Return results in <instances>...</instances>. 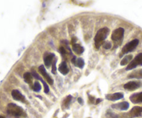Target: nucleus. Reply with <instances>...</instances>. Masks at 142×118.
Returning <instances> with one entry per match:
<instances>
[{
	"label": "nucleus",
	"mask_w": 142,
	"mask_h": 118,
	"mask_svg": "<svg viewBox=\"0 0 142 118\" xmlns=\"http://www.w3.org/2000/svg\"><path fill=\"white\" fill-rule=\"evenodd\" d=\"M109 33V29L107 27H104L98 31L94 38L95 46L97 49H98L100 46L103 44V42L107 37Z\"/></svg>",
	"instance_id": "obj_1"
},
{
	"label": "nucleus",
	"mask_w": 142,
	"mask_h": 118,
	"mask_svg": "<svg viewBox=\"0 0 142 118\" xmlns=\"http://www.w3.org/2000/svg\"><path fill=\"white\" fill-rule=\"evenodd\" d=\"M7 113L8 114L16 117H25L26 113L24 110L19 106L15 103H8L7 106Z\"/></svg>",
	"instance_id": "obj_2"
},
{
	"label": "nucleus",
	"mask_w": 142,
	"mask_h": 118,
	"mask_svg": "<svg viewBox=\"0 0 142 118\" xmlns=\"http://www.w3.org/2000/svg\"><path fill=\"white\" fill-rule=\"evenodd\" d=\"M139 41L138 39H134L133 40L128 42L127 44H126L123 47V49L121 50L120 55H119V57L122 58L125 54H127V53L134 51L135 50V48L139 45Z\"/></svg>",
	"instance_id": "obj_3"
},
{
	"label": "nucleus",
	"mask_w": 142,
	"mask_h": 118,
	"mask_svg": "<svg viewBox=\"0 0 142 118\" xmlns=\"http://www.w3.org/2000/svg\"><path fill=\"white\" fill-rule=\"evenodd\" d=\"M139 65H142V53H139L133 60H132V61L127 66L126 70L133 69Z\"/></svg>",
	"instance_id": "obj_4"
},
{
	"label": "nucleus",
	"mask_w": 142,
	"mask_h": 118,
	"mask_svg": "<svg viewBox=\"0 0 142 118\" xmlns=\"http://www.w3.org/2000/svg\"><path fill=\"white\" fill-rule=\"evenodd\" d=\"M124 31H125L124 29L121 27L116 29V30L113 31V33L111 34V40L114 42L121 40L124 35Z\"/></svg>",
	"instance_id": "obj_5"
},
{
	"label": "nucleus",
	"mask_w": 142,
	"mask_h": 118,
	"mask_svg": "<svg viewBox=\"0 0 142 118\" xmlns=\"http://www.w3.org/2000/svg\"><path fill=\"white\" fill-rule=\"evenodd\" d=\"M142 85L140 81H130L124 85V88L129 91H134L140 88Z\"/></svg>",
	"instance_id": "obj_6"
},
{
	"label": "nucleus",
	"mask_w": 142,
	"mask_h": 118,
	"mask_svg": "<svg viewBox=\"0 0 142 118\" xmlns=\"http://www.w3.org/2000/svg\"><path fill=\"white\" fill-rule=\"evenodd\" d=\"M39 72H41V74H42V76L46 79V81L48 82V84H50V85H53V79L50 77V76L47 73V71L45 68V67L43 66V65H41L40 67H39Z\"/></svg>",
	"instance_id": "obj_7"
},
{
	"label": "nucleus",
	"mask_w": 142,
	"mask_h": 118,
	"mask_svg": "<svg viewBox=\"0 0 142 118\" xmlns=\"http://www.w3.org/2000/svg\"><path fill=\"white\" fill-rule=\"evenodd\" d=\"M11 95L13 98L16 100V101H19L21 102H26L25 100V97L18 90H13L11 92Z\"/></svg>",
	"instance_id": "obj_8"
},
{
	"label": "nucleus",
	"mask_w": 142,
	"mask_h": 118,
	"mask_svg": "<svg viewBox=\"0 0 142 118\" xmlns=\"http://www.w3.org/2000/svg\"><path fill=\"white\" fill-rule=\"evenodd\" d=\"M142 114V106L133 107L129 113V115L131 118H137L141 116Z\"/></svg>",
	"instance_id": "obj_9"
},
{
	"label": "nucleus",
	"mask_w": 142,
	"mask_h": 118,
	"mask_svg": "<svg viewBox=\"0 0 142 118\" xmlns=\"http://www.w3.org/2000/svg\"><path fill=\"white\" fill-rule=\"evenodd\" d=\"M54 53H45L44 55V63L45 65H46V67H49L51 64L53 62V59H54Z\"/></svg>",
	"instance_id": "obj_10"
},
{
	"label": "nucleus",
	"mask_w": 142,
	"mask_h": 118,
	"mask_svg": "<svg viewBox=\"0 0 142 118\" xmlns=\"http://www.w3.org/2000/svg\"><path fill=\"white\" fill-rule=\"evenodd\" d=\"M123 94L121 92H116V93H114V94H109L106 95V99L110 101H117L119 99L123 98Z\"/></svg>",
	"instance_id": "obj_11"
},
{
	"label": "nucleus",
	"mask_w": 142,
	"mask_h": 118,
	"mask_svg": "<svg viewBox=\"0 0 142 118\" xmlns=\"http://www.w3.org/2000/svg\"><path fill=\"white\" fill-rule=\"evenodd\" d=\"M130 100L133 103H142V92L132 95L130 97Z\"/></svg>",
	"instance_id": "obj_12"
},
{
	"label": "nucleus",
	"mask_w": 142,
	"mask_h": 118,
	"mask_svg": "<svg viewBox=\"0 0 142 118\" xmlns=\"http://www.w3.org/2000/svg\"><path fill=\"white\" fill-rule=\"evenodd\" d=\"M129 106H130V104L127 101H123V102H121V103L113 104L111 106V107L113 108L119 109V110H121V111H126V110L128 109Z\"/></svg>",
	"instance_id": "obj_13"
},
{
	"label": "nucleus",
	"mask_w": 142,
	"mask_h": 118,
	"mask_svg": "<svg viewBox=\"0 0 142 118\" xmlns=\"http://www.w3.org/2000/svg\"><path fill=\"white\" fill-rule=\"evenodd\" d=\"M128 79H142V69L134 70L132 72H131L128 75Z\"/></svg>",
	"instance_id": "obj_14"
},
{
	"label": "nucleus",
	"mask_w": 142,
	"mask_h": 118,
	"mask_svg": "<svg viewBox=\"0 0 142 118\" xmlns=\"http://www.w3.org/2000/svg\"><path fill=\"white\" fill-rule=\"evenodd\" d=\"M59 71L60 73H61L63 75H66L69 72V69L67 66V64L65 61L62 62L59 65Z\"/></svg>",
	"instance_id": "obj_15"
},
{
	"label": "nucleus",
	"mask_w": 142,
	"mask_h": 118,
	"mask_svg": "<svg viewBox=\"0 0 142 118\" xmlns=\"http://www.w3.org/2000/svg\"><path fill=\"white\" fill-rule=\"evenodd\" d=\"M72 47H73V51L77 54H79V55L81 54L84 51V47L80 45L79 44H77V43H74L72 46Z\"/></svg>",
	"instance_id": "obj_16"
},
{
	"label": "nucleus",
	"mask_w": 142,
	"mask_h": 118,
	"mask_svg": "<svg viewBox=\"0 0 142 118\" xmlns=\"http://www.w3.org/2000/svg\"><path fill=\"white\" fill-rule=\"evenodd\" d=\"M132 54H130V55H127L126 56L123 58L122 59V61H121V65H125L129 64L130 63L132 60Z\"/></svg>",
	"instance_id": "obj_17"
},
{
	"label": "nucleus",
	"mask_w": 142,
	"mask_h": 118,
	"mask_svg": "<svg viewBox=\"0 0 142 118\" xmlns=\"http://www.w3.org/2000/svg\"><path fill=\"white\" fill-rule=\"evenodd\" d=\"M32 78H33V76L31 75V73H24V81H25L27 84H29V85L32 84Z\"/></svg>",
	"instance_id": "obj_18"
},
{
	"label": "nucleus",
	"mask_w": 142,
	"mask_h": 118,
	"mask_svg": "<svg viewBox=\"0 0 142 118\" xmlns=\"http://www.w3.org/2000/svg\"><path fill=\"white\" fill-rule=\"evenodd\" d=\"M75 65V66L78 67L79 68L82 69L84 67V61L81 58H78L76 59Z\"/></svg>",
	"instance_id": "obj_19"
},
{
	"label": "nucleus",
	"mask_w": 142,
	"mask_h": 118,
	"mask_svg": "<svg viewBox=\"0 0 142 118\" xmlns=\"http://www.w3.org/2000/svg\"><path fill=\"white\" fill-rule=\"evenodd\" d=\"M32 87H33V90L35 92H39L41 91V84H40L39 81H36Z\"/></svg>",
	"instance_id": "obj_20"
},
{
	"label": "nucleus",
	"mask_w": 142,
	"mask_h": 118,
	"mask_svg": "<svg viewBox=\"0 0 142 118\" xmlns=\"http://www.w3.org/2000/svg\"><path fill=\"white\" fill-rule=\"evenodd\" d=\"M71 99H72V96L68 95L64 100V102H63V105L65 106V107H68L69 106L70 103V101H71Z\"/></svg>",
	"instance_id": "obj_21"
},
{
	"label": "nucleus",
	"mask_w": 142,
	"mask_h": 118,
	"mask_svg": "<svg viewBox=\"0 0 142 118\" xmlns=\"http://www.w3.org/2000/svg\"><path fill=\"white\" fill-rule=\"evenodd\" d=\"M41 82H42V84H43V85H44V91L45 93H48L49 91H50V89H49V86H48V85L45 83V81L44 80L41 81Z\"/></svg>",
	"instance_id": "obj_22"
},
{
	"label": "nucleus",
	"mask_w": 142,
	"mask_h": 118,
	"mask_svg": "<svg viewBox=\"0 0 142 118\" xmlns=\"http://www.w3.org/2000/svg\"><path fill=\"white\" fill-rule=\"evenodd\" d=\"M56 63H57V60L53 62V64H52V72L54 74H57V67H56Z\"/></svg>",
	"instance_id": "obj_23"
},
{
	"label": "nucleus",
	"mask_w": 142,
	"mask_h": 118,
	"mask_svg": "<svg viewBox=\"0 0 142 118\" xmlns=\"http://www.w3.org/2000/svg\"><path fill=\"white\" fill-rule=\"evenodd\" d=\"M31 75H32V76H34L36 79H38V80H40L41 81L42 80V79L40 77V76H39V74H37V73L36 72H34V71H32V74H31Z\"/></svg>",
	"instance_id": "obj_24"
},
{
	"label": "nucleus",
	"mask_w": 142,
	"mask_h": 118,
	"mask_svg": "<svg viewBox=\"0 0 142 118\" xmlns=\"http://www.w3.org/2000/svg\"><path fill=\"white\" fill-rule=\"evenodd\" d=\"M103 47L104 49H106V50H109V49H110L111 47V44L109 42H104L103 44Z\"/></svg>",
	"instance_id": "obj_25"
},
{
	"label": "nucleus",
	"mask_w": 142,
	"mask_h": 118,
	"mask_svg": "<svg viewBox=\"0 0 142 118\" xmlns=\"http://www.w3.org/2000/svg\"><path fill=\"white\" fill-rule=\"evenodd\" d=\"M59 51H60V53H61V55L63 56H65V54H66V51H65L64 47H59Z\"/></svg>",
	"instance_id": "obj_26"
},
{
	"label": "nucleus",
	"mask_w": 142,
	"mask_h": 118,
	"mask_svg": "<svg viewBox=\"0 0 142 118\" xmlns=\"http://www.w3.org/2000/svg\"><path fill=\"white\" fill-rule=\"evenodd\" d=\"M107 117L108 118H117V116L115 114H114L113 113H111V112L109 113V114H108V113L107 114Z\"/></svg>",
	"instance_id": "obj_27"
},
{
	"label": "nucleus",
	"mask_w": 142,
	"mask_h": 118,
	"mask_svg": "<svg viewBox=\"0 0 142 118\" xmlns=\"http://www.w3.org/2000/svg\"><path fill=\"white\" fill-rule=\"evenodd\" d=\"M77 101H78V102L80 103L81 105H82V104L84 103V101H83V100H82V99H81V97H79L78 99H77Z\"/></svg>",
	"instance_id": "obj_28"
},
{
	"label": "nucleus",
	"mask_w": 142,
	"mask_h": 118,
	"mask_svg": "<svg viewBox=\"0 0 142 118\" xmlns=\"http://www.w3.org/2000/svg\"><path fill=\"white\" fill-rule=\"evenodd\" d=\"M89 99H90V101H91V103H93V101H94V100H95V99H94V97H91V96H89Z\"/></svg>",
	"instance_id": "obj_29"
},
{
	"label": "nucleus",
	"mask_w": 142,
	"mask_h": 118,
	"mask_svg": "<svg viewBox=\"0 0 142 118\" xmlns=\"http://www.w3.org/2000/svg\"><path fill=\"white\" fill-rule=\"evenodd\" d=\"M102 101V99H98L97 100H96V104H98V103H100V101Z\"/></svg>",
	"instance_id": "obj_30"
},
{
	"label": "nucleus",
	"mask_w": 142,
	"mask_h": 118,
	"mask_svg": "<svg viewBox=\"0 0 142 118\" xmlns=\"http://www.w3.org/2000/svg\"><path fill=\"white\" fill-rule=\"evenodd\" d=\"M0 118H5L4 116H2V115H0Z\"/></svg>",
	"instance_id": "obj_31"
}]
</instances>
